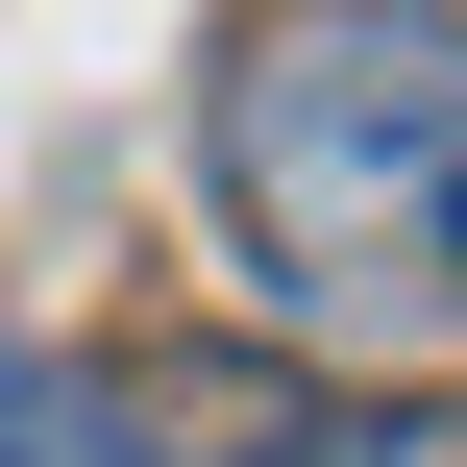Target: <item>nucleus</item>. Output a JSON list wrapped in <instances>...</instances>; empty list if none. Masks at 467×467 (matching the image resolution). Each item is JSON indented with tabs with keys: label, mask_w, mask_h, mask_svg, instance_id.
<instances>
[{
	"label": "nucleus",
	"mask_w": 467,
	"mask_h": 467,
	"mask_svg": "<svg viewBox=\"0 0 467 467\" xmlns=\"http://www.w3.org/2000/svg\"><path fill=\"white\" fill-rule=\"evenodd\" d=\"M197 197L296 345H467V0H271L197 74Z\"/></svg>",
	"instance_id": "1"
},
{
	"label": "nucleus",
	"mask_w": 467,
	"mask_h": 467,
	"mask_svg": "<svg viewBox=\"0 0 467 467\" xmlns=\"http://www.w3.org/2000/svg\"><path fill=\"white\" fill-rule=\"evenodd\" d=\"M99 467H467V394H345L296 345H123Z\"/></svg>",
	"instance_id": "2"
},
{
	"label": "nucleus",
	"mask_w": 467,
	"mask_h": 467,
	"mask_svg": "<svg viewBox=\"0 0 467 467\" xmlns=\"http://www.w3.org/2000/svg\"><path fill=\"white\" fill-rule=\"evenodd\" d=\"M0 467H25V443H0Z\"/></svg>",
	"instance_id": "3"
}]
</instances>
